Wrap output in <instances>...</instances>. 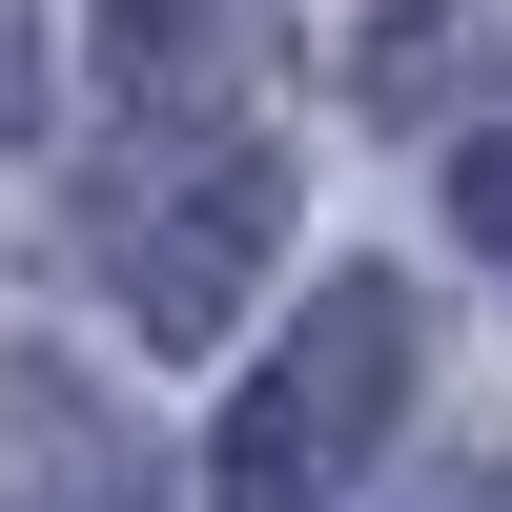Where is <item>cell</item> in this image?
<instances>
[{
  "mask_svg": "<svg viewBox=\"0 0 512 512\" xmlns=\"http://www.w3.org/2000/svg\"><path fill=\"white\" fill-rule=\"evenodd\" d=\"M246 21H267V0H103V82H123V123H185V103H226Z\"/></svg>",
  "mask_w": 512,
  "mask_h": 512,
  "instance_id": "cell-4",
  "label": "cell"
},
{
  "mask_svg": "<svg viewBox=\"0 0 512 512\" xmlns=\"http://www.w3.org/2000/svg\"><path fill=\"white\" fill-rule=\"evenodd\" d=\"M267 246H287V164H267V123H246V103L123 123L103 185H82V267L144 308V349H205V328L267 287Z\"/></svg>",
  "mask_w": 512,
  "mask_h": 512,
  "instance_id": "cell-1",
  "label": "cell"
},
{
  "mask_svg": "<svg viewBox=\"0 0 512 512\" xmlns=\"http://www.w3.org/2000/svg\"><path fill=\"white\" fill-rule=\"evenodd\" d=\"M41 103V41H21V0H0V123H21Z\"/></svg>",
  "mask_w": 512,
  "mask_h": 512,
  "instance_id": "cell-6",
  "label": "cell"
},
{
  "mask_svg": "<svg viewBox=\"0 0 512 512\" xmlns=\"http://www.w3.org/2000/svg\"><path fill=\"white\" fill-rule=\"evenodd\" d=\"M390 410H410V287H390V267H328L308 328L226 390L205 492H226V512H349V472L390 451Z\"/></svg>",
  "mask_w": 512,
  "mask_h": 512,
  "instance_id": "cell-2",
  "label": "cell"
},
{
  "mask_svg": "<svg viewBox=\"0 0 512 512\" xmlns=\"http://www.w3.org/2000/svg\"><path fill=\"white\" fill-rule=\"evenodd\" d=\"M451 226L512 267V123H472V144H451Z\"/></svg>",
  "mask_w": 512,
  "mask_h": 512,
  "instance_id": "cell-5",
  "label": "cell"
},
{
  "mask_svg": "<svg viewBox=\"0 0 512 512\" xmlns=\"http://www.w3.org/2000/svg\"><path fill=\"white\" fill-rule=\"evenodd\" d=\"M0 512H164L144 431H123L62 349H0Z\"/></svg>",
  "mask_w": 512,
  "mask_h": 512,
  "instance_id": "cell-3",
  "label": "cell"
}]
</instances>
